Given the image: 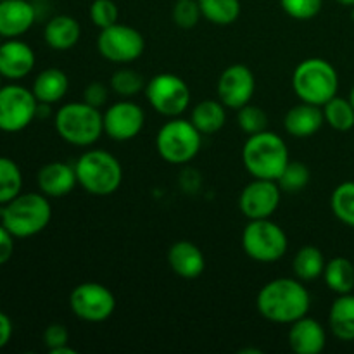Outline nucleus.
<instances>
[{"label": "nucleus", "instance_id": "obj_6", "mask_svg": "<svg viewBox=\"0 0 354 354\" xmlns=\"http://www.w3.org/2000/svg\"><path fill=\"white\" fill-rule=\"evenodd\" d=\"M59 137L75 147H90L104 133L102 113L86 102H68L54 116Z\"/></svg>", "mask_w": 354, "mask_h": 354}, {"label": "nucleus", "instance_id": "obj_19", "mask_svg": "<svg viewBox=\"0 0 354 354\" xmlns=\"http://www.w3.org/2000/svg\"><path fill=\"white\" fill-rule=\"evenodd\" d=\"M287 341L296 354H320L327 346V332L320 322L306 315L290 324Z\"/></svg>", "mask_w": 354, "mask_h": 354}, {"label": "nucleus", "instance_id": "obj_46", "mask_svg": "<svg viewBox=\"0 0 354 354\" xmlns=\"http://www.w3.org/2000/svg\"><path fill=\"white\" fill-rule=\"evenodd\" d=\"M0 88H2V75H0Z\"/></svg>", "mask_w": 354, "mask_h": 354}, {"label": "nucleus", "instance_id": "obj_7", "mask_svg": "<svg viewBox=\"0 0 354 354\" xmlns=\"http://www.w3.org/2000/svg\"><path fill=\"white\" fill-rule=\"evenodd\" d=\"M203 133L190 120L169 118L156 135V149L162 161L168 165L182 166L192 161L201 151Z\"/></svg>", "mask_w": 354, "mask_h": 354}, {"label": "nucleus", "instance_id": "obj_10", "mask_svg": "<svg viewBox=\"0 0 354 354\" xmlns=\"http://www.w3.org/2000/svg\"><path fill=\"white\" fill-rule=\"evenodd\" d=\"M38 100L30 88L10 83L0 88V130L17 133L37 120Z\"/></svg>", "mask_w": 354, "mask_h": 354}, {"label": "nucleus", "instance_id": "obj_28", "mask_svg": "<svg viewBox=\"0 0 354 354\" xmlns=\"http://www.w3.org/2000/svg\"><path fill=\"white\" fill-rule=\"evenodd\" d=\"M201 14L214 26H230L241 16V0H197Z\"/></svg>", "mask_w": 354, "mask_h": 354}, {"label": "nucleus", "instance_id": "obj_24", "mask_svg": "<svg viewBox=\"0 0 354 354\" xmlns=\"http://www.w3.org/2000/svg\"><path fill=\"white\" fill-rule=\"evenodd\" d=\"M332 335L342 342L354 341V294H341L328 311Z\"/></svg>", "mask_w": 354, "mask_h": 354}, {"label": "nucleus", "instance_id": "obj_15", "mask_svg": "<svg viewBox=\"0 0 354 354\" xmlns=\"http://www.w3.org/2000/svg\"><path fill=\"white\" fill-rule=\"evenodd\" d=\"M104 133L116 142H128L137 137L145 123V113L131 100L114 102L102 114Z\"/></svg>", "mask_w": 354, "mask_h": 354}, {"label": "nucleus", "instance_id": "obj_45", "mask_svg": "<svg viewBox=\"0 0 354 354\" xmlns=\"http://www.w3.org/2000/svg\"><path fill=\"white\" fill-rule=\"evenodd\" d=\"M31 2H47V0H31Z\"/></svg>", "mask_w": 354, "mask_h": 354}, {"label": "nucleus", "instance_id": "obj_31", "mask_svg": "<svg viewBox=\"0 0 354 354\" xmlns=\"http://www.w3.org/2000/svg\"><path fill=\"white\" fill-rule=\"evenodd\" d=\"M330 207L341 223L354 228V182H342L335 187L330 196Z\"/></svg>", "mask_w": 354, "mask_h": 354}, {"label": "nucleus", "instance_id": "obj_26", "mask_svg": "<svg viewBox=\"0 0 354 354\" xmlns=\"http://www.w3.org/2000/svg\"><path fill=\"white\" fill-rule=\"evenodd\" d=\"M324 282L328 290L341 294H351L354 290V261L342 256H335L327 261L324 270Z\"/></svg>", "mask_w": 354, "mask_h": 354}, {"label": "nucleus", "instance_id": "obj_42", "mask_svg": "<svg viewBox=\"0 0 354 354\" xmlns=\"http://www.w3.org/2000/svg\"><path fill=\"white\" fill-rule=\"evenodd\" d=\"M337 3H341V6H346V7H353L354 6V0H335Z\"/></svg>", "mask_w": 354, "mask_h": 354}, {"label": "nucleus", "instance_id": "obj_36", "mask_svg": "<svg viewBox=\"0 0 354 354\" xmlns=\"http://www.w3.org/2000/svg\"><path fill=\"white\" fill-rule=\"evenodd\" d=\"M173 23L182 30H192L197 26L203 14L197 0H175V6L171 10Z\"/></svg>", "mask_w": 354, "mask_h": 354}, {"label": "nucleus", "instance_id": "obj_16", "mask_svg": "<svg viewBox=\"0 0 354 354\" xmlns=\"http://www.w3.org/2000/svg\"><path fill=\"white\" fill-rule=\"evenodd\" d=\"M35 52L26 41L19 38H6L0 44V75L2 78L17 82L33 71Z\"/></svg>", "mask_w": 354, "mask_h": 354}, {"label": "nucleus", "instance_id": "obj_12", "mask_svg": "<svg viewBox=\"0 0 354 354\" xmlns=\"http://www.w3.org/2000/svg\"><path fill=\"white\" fill-rule=\"evenodd\" d=\"M97 48L104 59L116 64L133 62L144 54V35L128 24L116 23L109 28L100 30L97 37Z\"/></svg>", "mask_w": 354, "mask_h": 354}, {"label": "nucleus", "instance_id": "obj_14", "mask_svg": "<svg viewBox=\"0 0 354 354\" xmlns=\"http://www.w3.org/2000/svg\"><path fill=\"white\" fill-rule=\"evenodd\" d=\"M256 90V78L245 64H232L218 78V100L228 109L239 111L251 102Z\"/></svg>", "mask_w": 354, "mask_h": 354}, {"label": "nucleus", "instance_id": "obj_18", "mask_svg": "<svg viewBox=\"0 0 354 354\" xmlns=\"http://www.w3.org/2000/svg\"><path fill=\"white\" fill-rule=\"evenodd\" d=\"M38 189L47 197H64L78 185L75 165L62 161L47 162L37 173Z\"/></svg>", "mask_w": 354, "mask_h": 354}, {"label": "nucleus", "instance_id": "obj_43", "mask_svg": "<svg viewBox=\"0 0 354 354\" xmlns=\"http://www.w3.org/2000/svg\"><path fill=\"white\" fill-rule=\"evenodd\" d=\"M349 100H351V104H353V107H354V86L351 88V92H349V97H348Z\"/></svg>", "mask_w": 354, "mask_h": 354}, {"label": "nucleus", "instance_id": "obj_17", "mask_svg": "<svg viewBox=\"0 0 354 354\" xmlns=\"http://www.w3.org/2000/svg\"><path fill=\"white\" fill-rule=\"evenodd\" d=\"M37 10L31 0H0V37L19 38L31 30Z\"/></svg>", "mask_w": 354, "mask_h": 354}, {"label": "nucleus", "instance_id": "obj_27", "mask_svg": "<svg viewBox=\"0 0 354 354\" xmlns=\"http://www.w3.org/2000/svg\"><path fill=\"white\" fill-rule=\"evenodd\" d=\"M327 261H325L324 252L315 245H304L296 252L292 259V270L296 279L301 282H313L324 275V270Z\"/></svg>", "mask_w": 354, "mask_h": 354}, {"label": "nucleus", "instance_id": "obj_35", "mask_svg": "<svg viewBox=\"0 0 354 354\" xmlns=\"http://www.w3.org/2000/svg\"><path fill=\"white\" fill-rule=\"evenodd\" d=\"M88 17L99 30L109 28L120 19V9L114 0H93L88 7Z\"/></svg>", "mask_w": 354, "mask_h": 354}, {"label": "nucleus", "instance_id": "obj_34", "mask_svg": "<svg viewBox=\"0 0 354 354\" xmlns=\"http://www.w3.org/2000/svg\"><path fill=\"white\" fill-rule=\"evenodd\" d=\"M237 123L239 128L249 137V135H254L266 130L268 116H266V113L261 107L252 106V104L249 102L237 111Z\"/></svg>", "mask_w": 354, "mask_h": 354}, {"label": "nucleus", "instance_id": "obj_37", "mask_svg": "<svg viewBox=\"0 0 354 354\" xmlns=\"http://www.w3.org/2000/svg\"><path fill=\"white\" fill-rule=\"evenodd\" d=\"M280 7L292 19L310 21L322 12L324 0H280Z\"/></svg>", "mask_w": 354, "mask_h": 354}, {"label": "nucleus", "instance_id": "obj_25", "mask_svg": "<svg viewBox=\"0 0 354 354\" xmlns=\"http://www.w3.org/2000/svg\"><path fill=\"white\" fill-rule=\"evenodd\" d=\"M190 121L203 135H214L227 123V107L220 100H201L194 106Z\"/></svg>", "mask_w": 354, "mask_h": 354}, {"label": "nucleus", "instance_id": "obj_5", "mask_svg": "<svg viewBox=\"0 0 354 354\" xmlns=\"http://www.w3.org/2000/svg\"><path fill=\"white\" fill-rule=\"evenodd\" d=\"M292 88L301 102L322 107L337 95L339 75L325 59H304L292 73Z\"/></svg>", "mask_w": 354, "mask_h": 354}, {"label": "nucleus", "instance_id": "obj_4", "mask_svg": "<svg viewBox=\"0 0 354 354\" xmlns=\"http://www.w3.org/2000/svg\"><path fill=\"white\" fill-rule=\"evenodd\" d=\"M78 185L85 192L106 197L116 192L123 182V166L116 156L102 149L85 151L75 162Z\"/></svg>", "mask_w": 354, "mask_h": 354}, {"label": "nucleus", "instance_id": "obj_33", "mask_svg": "<svg viewBox=\"0 0 354 354\" xmlns=\"http://www.w3.org/2000/svg\"><path fill=\"white\" fill-rule=\"evenodd\" d=\"M310 178L311 173L304 162L289 161V165L286 166L282 175L277 180V183H279V187L282 189V192L296 194L306 189L308 183H310Z\"/></svg>", "mask_w": 354, "mask_h": 354}, {"label": "nucleus", "instance_id": "obj_40", "mask_svg": "<svg viewBox=\"0 0 354 354\" xmlns=\"http://www.w3.org/2000/svg\"><path fill=\"white\" fill-rule=\"evenodd\" d=\"M14 235L0 223V266L10 261L14 254Z\"/></svg>", "mask_w": 354, "mask_h": 354}, {"label": "nucleus", "instance_id": "obj_38", "mask_svg": "<svg viewBox=\"0 0 354 354\" xmlns=\"http://www.w3.org/2000/svg\"><path fill=\"white\" fill-rule=\"evenodd\" d=\"M44 342L48 351L55 353L57 349L69 346V332L62 324H50L44 332Z\"/></svg>", "mask_w": 354, "mask_h": 354}, {"label": "nucleus", "instance_id": "obj_13", "mask_svg": "<svg viewBox=\"0 0 354 354\" xmlns=\"http://www.w3.org/2000/svg\"><path fill=\"white\" fill-rule=\"evenodd\" d=\"M282 201V189L277 180L254 178L242 189L239 209L248 220H266L275 214Z\"/></svg>", "mask_w": 354, "mask_h": 354}, {"label": "nucleus", "instance_id": "obj_41", "mask_svg": "<svg viewBox=\"0 0 354 354\" xmlns=\"http://www.w3.org/2000/svg\"><path fill=\"white\" fill-rule=\"evenodd\" d=\"M12 337V322L3 311H0V349L6 348Z\"/></svg>", "mask_w": 354, "mask_h": 354}, {"label": "nucleus", "instance_id": "obj_44", "mask_svg": "<svg viewBox=\"0 0 354 354\" xmlns=\"http://www.w3.org/2000/svg\"><path fill=\"white\" fill-rule=\"evenodd\" d=\"M351 19H353V23H354V6L351 7Z\"/></svg>", "mask_w": 354, "mask_h": 354}, {"label": "nucleus", "instance_id": "obj_39", "mask_svg": "<svg viewBox=\"0 0 354 354\" xmlns=\"http://www.w3.org/2000/svg\"><path fill=\"white\" fill-rule=\"evenodd\" d=\"M109 100V88L100 82H92L86 85L85 92H83V102L90 104V106L102 109Z\"/></svg>", "mask_w": 354, "mask_h": 354}, {"label": "nucleus", "instance_id": "obj_3", "mask_svg": "<svg viewBox=\"0 0 354 354\" xmlns=\"http://www.w3.org/2000/svg\"><path fill=\"white\" fill-rule=\"evenodd\" d=\"M2 225L16 239H30L44 232L52 220V206L41 192H21L0 211Z\"/></svg>", "mask_w": 354, "mask_h": 354}, {"label": "nucleus", "instance_id": "obj_11", "mask_svg": "<svg viewBox=\"0 0 354 354\" xmlns=\"http://www.w3.org/2000/svg\"><path fill=\"white\" fill-rule=\"evenodd\" d=\"M69 308L76 318L88 324H100L113 317L116 297L99 282H83L69 294Z\"/></svg>", "mask_w": 354, "mask_h": 354}, {"label": "nucleus", "instance_id": "obj_8", "mask_svg": "<svg viewBox=\"0 0 354 354\" xmlns=\"http://www.w3.org/2000/svg\"><path fill=\"white\" fill-rule=\"evenodd\" d=\"M242 249L256 263H277L287 254L289 239L283 228L266 220H249L242 232Z\"/></svg>", "mask_w": 354, "mask_h": 354}, {"label": "nucleus", "instance_id": "obj_9", "mask_svg": "<svg viewBox=\"0 0 354 354\" xmlns=\"http://www.w3.org/2000/svg\"><path fill=\"white\" fill-rule=\"evenodd\" d=\"M145 99L152 109L166 118H178L189 109L192 93L183 78L173 73H159L145 83Z\"/></svg>", "mask_w": 354, "mask_h": 354}, {"label": "nucleus", "instance_id": "obj_47", "mask_svg": "<svg viewBox=\"0 0 354 354\" xmlns=\"http://www.w3.org/2000/svg\"><path fill=\"white\" fill-rule=\"evenodd\" d=\"M353 261H354V259H353Z\"/></svg>", "mask_w": 354, "mask_h": 354}, {"label": "nucleus", "instance_id": "obj_1", "mask_svg": "<svg viewBox=\"0 0 354 354\" xmlns=\"http://www.w3.org/2000/svg\"><path fill=\"white\" fill-rule=\"evenodd\" d=\"M258 313L272 324L290 325L306 317L311 296L299 279H275L266 282L256 297Z\"/></svg>", "mask_w": 354, "mask_h": 354}, {"label": "nucleus", "instance_id": "obj_32", "mask_svg": "<svg viewBox=\"0 0 354 354\" xmlns=\"http://www.w3.org/2000/svg\"><path fill=\"white\" fill-rule=\"evenodd\" d=\"M144 76L130 68H120L111 76V90L123 99H131L137 93L144 92Z\"/></svg>", "mask_w": 354, "mask_h": 354}, {"label": "nucleus", "instance_id": "obj_21", "mask_svg": "<svg viewBox=\"0 0 354 354\" xmlns=\"http://www.w3.org/2000/svg\"><path fill=\"white\" fill-rule=\"evenodd\" d=\"M324 123L325 120L322 107L308 102H299L297 106L290 107L283 116V128L290 137L296 138L313 137Z\"/></svg>", "mask_w": 354, "mask_h": 354}, {"label": "nucleus", "instance_id": "obj_22", "mask_svg": "<svg viewBox=\"0 0 354 354\" xmlns=\"http://www.w3.org/2000/svg\"><path fill=\"white\" fill-rule=\"evenodd\" d=\"M82 38V26L78 21L68 14L54 16L44 30V40L52 50L64 52L75 47Z\"/></svg>", "mask_w": 354, "mask_h": 354}, {"label": "nucleus", "instance_id": "obj_30", "mask_svg": "<svg viewBox=\"0 0 354 354\" xmlns=\"http://www.w3.org/2000/svg\"><path fill=\"white\" fill-rule=\"evenodd\" d=\"M23 189V173L16 161L0 156V206L17 197Z\"/></svg>", "mask_w": 354, "mask_h": 354}, {"label": "nucleus", "instance_id": "obj_23", "mask_svg": "<svg viewBox=\"0 0 354 354\" xmlns=\"http://www.w3.org/2000/svg\"><path fill=\"white\" fill-rule=\"evenodd\" d=\"M69 88V80L62 69L57 68H47L41 73H38L35 78L31 92L37 97L40 104H57L59 100L64 99Z\"/></svg>", "mask_w": 354, "mask_h": 354}, {"label": "nucleus", "instance_id": "obj_20", "mask_svg": "<svg viewBox=\"0 0 354 354\" xmlns=\"http://www.w3.org/2000/svg\"><path fill=\"white\" fill-rule=\"evenodd\" d=\"M168 265L175 275L185 280H194L206 270V258L194 242L178 241L169 248Z\"/></svg>", "mask_w": 354, "mask_h": 354}, {"label": "nucleus", "instance_id": "obj_29", "mask_svg": "<svg viewBox=\"0 0 354 354\" xmlns=\"http://www.w3.org/2000/svg\"><path fill=\"white\" fill-rule=\"evenodd\" d=\"M324 111V120L332 130L335 131H349L354 128V107L349 99L335 95L322 106Z\"/></svg>", "mask_w": 354, "mask_h": 354}, {"label": "nucleus", "instance_id": "obj_2", "mask_svg": "<svg viewBox=\"0 0 354 354\" xmlns=\"http://www.w3.org/2000/svg\"><path fill=\"white\" fill-rule=\"evenodd\" d=\"M289 161L286 142L273 131L249 135L242 147V165L252 178L279 180Z\"/></svg>", "mask_w": 354, "mask_h": 354}]
</instances>
